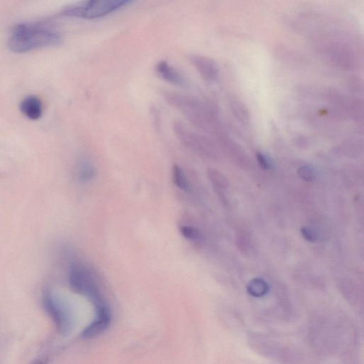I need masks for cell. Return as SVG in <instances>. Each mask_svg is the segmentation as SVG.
Instances as JSON below:
<instances>
[{
	"mask_svg": "<svg viewBox=\"0 0 364 364\" xmlns=\"http://www.w3.org/2000/svg\"><path fill=\"white\" fill-rule=\"evenodd\" d=\"M301 234L306 241L314 242L316 240V235L314 234L313 231L308 227H302L301 229Z\"/></svg>",
	"mask_w": 364,
	"mask_h": 364,
	"instance_id": "e0dca14e",
	"label": "cell"
},
{
	"mask_svg": "<svg viewBox=\"0 0 364 364\" xmlns=\"http://www.w3.org/2000/svg\"><path fill=\"white\" fill-rule=\"evenodd\" d=\"M173 129L179 141L186 148L203 155L209 153L211 145L207 138L189 130L182 122H175Z\"/></svg>",
	"mask_w": 364,
	"mask_h": 364,
	"instance_id": "8992f818",
	"label": "cell"
},
{
	"mask_svg": "<svg viewBox=\"0 0 364 364\" xmlns=\"http://www.w3.org/2000/svg\"><path fill=\"white\" fill-rule=\"evenodd\" d=\"M48 358L47 357H41L36 359L32 364H48Z\"/></svg>",
	"mask_w": 364,
	"mask_h": 364,
	"instance_id": "ac0fdd59",
	"label": "cell"
},
{
	"mask_svg": "<svg viewBox=\"0 0 364 364\" xmlns=\"http://www.w3.org/2000/svg\"><path fill=\"white\" fill-rule=\"evenodd\" d=\"M156 72L162 80L172 85L179 87H186L188 86V80L185 77L165 61H161L156 65Z\"/></svg>",
	"mask_w": 364,
	"mask_h": 364,
	"instance_id": "ba28073f",
	"label": "cell"
},
{
	"mask_svg": "<svg viewBox=\"0 0 364 364\" xmlns=\"http://www.w3.org/2000/svg\"><path fill=\"white\" fill-rule=\"evenodd\" d=\"M62 35L53 25L44 22H24L12 28L8 47L17 53L51 47L62 43Z\"/></svg>",
	"mask_w": 364,
	"mask_h": 364,
	"instance_id": "6da1fadb",
	"label": "cell"
},
{
	"mask_svg": "<svg viewBox=\"0 0 364 364\" xmlns=\"http://www.w3.org/2000/svg\"><path fill=\"white\" fill-rule=\"evenodd\" d=\"M132 3L130 0H91L66 7L61 15L86 19H99Z\"/></svg>",
	"mask_w": 364,
	"mask_h": 364,
	"instance_id": "3957f363",
	"label": "cell"
},
{
	"mask_svg": "<svg viewBox=\"0 0 364 364\" xmlns=\"http://www.w3.org/2000/svg\"><path fill=\"white\" fill-rule=\"evenodd\" d=\"M256 157H257L258 163L261 165L262 168L264 169V170H268V169L271 168V162H270L268 158H267L266 156L258 152Z\"/></svg>",
	"mask_w": 364,
	"mask_h": 364,
	"instance_id": "2e32d148",
	"label": "cell"
},
{
	"mask_svg": "<svg viewBox=\"0 0 364 364\" xmlns=\"http://www.w3.org/2000/svg\"><path fill=\"white\" fill-rule=\"evenodd\" d=\"M95 176V169L89 162H84L80 170V177L83 180L88 181L93 179Z\"/></svg>",
	"mask_w": 364,
	"mask_h": 364,
	"instance_id": "5bb4252c",
	"label": "cell"
},
{
	"mask_svg": "<svg viewBox=\"0 0 364 364\" xmlns=\"http://www.w3.org/2000/svg\"><path fill=\"white\" fill-rule=\"evenodd\" d=\"M181 234L186 239L195 241L200 238V232L195 228L189 227V226H182L179 228Z\"/></svg>",
	"mask_w": 364,
	"mask_h": 364,
	"instance_id": "4fadbf2b",
	"label": "cell"
},
{
	"mask_svg": "<svg viewBox=\"0 0 364 364\" xmlns=\"http://www.w3.org/2000/svg\"><path fill=\"white\" fill-rule=\"evenodd\" d=\"M19 108L21 112L32 121H37L42 116V103L37 96L26 97L21 100Z\"/></svg>",
	"mask_w": 364,
	"mask_h": 364,
	"instance_id": "9c48e42d",
	"label": "cell"
},
{
	"mask_svg": "<svg viewBox=\"0 0 364 364\" xmlns=\"http://www.w3.org/2000/svg\"><path fill=\"white\" fill-rule=\"evenodd\" d=\"M230 103L231 110H232L233 113L238 118V120L243 122V123H246L249 121L248 112H247L246 107H245L243 103L238 101V100L234 99L231 100Z\"/></svg>",
	"mask_w": 364,
	"mask_h": 364,
	"instance_id": "7c38bea8",
	"label": "cell"
},
{
	"mask_svg": "<svg viewBox=\"0 0 364 364\" xmlns=\"http://www.w3.org/2000/svg\"><path fill=\"white\" fill-rule=\"evenodd\" d=\"M69 281L73 292L89 297L96 307L104 305L105 302L100 295L94 275L87 267L78 262H74L70 267Z\"/></svg>",
	"mask_w": 364,
	"mask_h": 364,
	"instance_id": "277c9868",
	"label": "cell"
},
{
	"mask_svg": "<svg viewBox=\"0 0 364 364\" xmlns=\"http://www.w3.org/2000/svg\"><path fill=\"white\" fill-rule=\"evenodd\" d=\"M268 285L263 279L256 278L252 279L247 286V290L250 295L254 297H263L268 293Z\"/></svg>",
	"mask_w": 364,
	"mask_h": 364,
	"instance_id": "30bf717a",
	"label": "cell"
},
{
	"mask_svg": "<svg viewBox=\"0 0 364 364\" xmlns=\"http://www.w3.org/2000/svg\"><path fill=\"white\" fill-rule=\"evenodd\" d=\"M43 305L59 332L63 334L69 332L72 328L73 319L69 307L64 300L53 292L48 291L45 292Z\"/></svg>",
	"mask_w": 364,
	"mask_h": 364,
	"instance_id": "5b68a950",
	"label": "cell"
},
{
	"mask_svg": "<svg viewBox=\"0 0 364 364\" xmlns=\"http://www.w3.org/2000/svg\"><path fill=\"white\" fill-rule=\"evenodd\" d=\"M298 175L304 180L311 181L314 179L313 170L309 166H304L299 168Z\"/></svg>",
	"mask_w": 364,
	"mask_h": 364,
	"instance_id": "9a60e30c",
	"label": "cell"
},
{
	"mask_svg": "<svg viewBox=\"0 0 364 364\" xmlns=\"http://www.w3.org/2000/svg\"><path fill=\"white\" fill-rule=\"evenodd\" d=\"M163 98L193 125L206 129L212 121V113L207 105L193 97L173 91H164Z\"/></svg>",
	"mask_w": 364,
	"mask_h": 364,
	"instance_id": "7a4b0ae2",
	"label": "cell"
},
{
	"mask_svg": "<svg viewBox=\"0 0 364 364\" xmlns=\"http://www.w3.org/2000/svg\"><path fill=\"white\" fill-rule=\"evenodd\" d=\"M172 178L175 185L179 189L184 191H189V184L185 174L178 165L175 164L172 167Z\"/></svg>",
	"mask_w": 364,
	"mask_h": 364,
	"instance_id": "8fae6325",
	"label": "cell"
},
{
	"mask_svg": "<svg viewBox=\"0 0 364 364\" xmlns=\"http://www.w3.org/2000/svg\"><path fill=\"white\" fill-rule=\"evenodd\" d=\"M189 60L203 79L209 82L218 79L219 69L213 59L204 55L191 54L189 57Z\"/></svg>",
	"mask_w": 364,
	"mask_h": 364,
	"instance_id": "52a82bcc",
	"label": "cell"
}]
</instances>
